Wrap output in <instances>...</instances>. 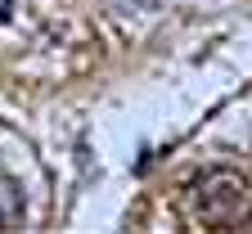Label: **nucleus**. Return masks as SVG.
Returning a JSON list of instances; mask_svg holds the SVG:
<instances>
[{
	"instance_id": "1",
	"label": "nucleus",
	"mask_w": 252,
	"mask_h": 234,
	"mask_svg": "<svg viewBox=\"0 0 252 234\" xmlns=\"http://www.w3.org/2000/svg\"><path fill=\"white\" fill-rule=\"evenodd\" d=\"M185 207L194 225L207 230H239L252 221V180L243 171H230V167H216V171L198 176L185 194Z\"/></svg>"
},
{
	"instance_id": "2",
	"label": "nucleus",
	"mask_w": 252,
	"mask_h": 234,
	"mask_svg": "<svg viewBox=\"0 0 252 234\" xmlns=\"http://www.w3.org/2000/svg\"><path fill=\"white\" fill-rule=\"evenodd\" d=\"M23 212H27V198H23V185L14 176L0 171V230H14L23 225Z\"/></svg>"
},
{
	"instance_id": "3",
	"label": "nucleus",
	"mask_w": 252,
	"mask_h": 234,
	"mask_svg": "<svg viewBox=\"0 0 252 234\" xmlns=\"http://www.w3.org/2000/svg\"><path fill=\"white\" fill-rule=\"evenodd\" d=\"M9 14H14V0H0V23H5Z\"/></svg>"
}]
</instances>
